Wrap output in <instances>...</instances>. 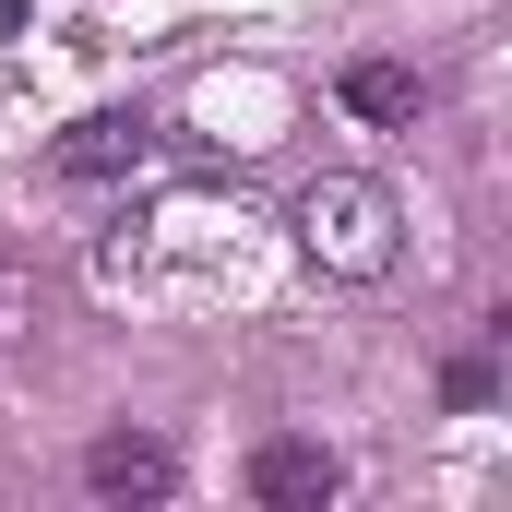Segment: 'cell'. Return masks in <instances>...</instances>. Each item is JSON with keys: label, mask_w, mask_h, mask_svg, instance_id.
Here are the masks:
<instances>
[{"label": "cell", "mask_w": 512, "mask_h": 512, "mask_svg": "<svg viewBox=\"0 0 512 512\" xmlns=\"http://www.w3.org/2000/svg\"><path fill=\"white\" fill-rule=\"evenodd\" d=\"M298 251L322 262V274H346V286H370V274H393V251H405V215H393L382 179H358V167H322L310 191H298Z\"/></svg>", "instance_id": "1"}, {"label": "cell", "mask_w": 512, "mask_h": 512, "mask_svg": "<svg viewBox=\"0 0 512 512\" xmlns=\"http://www.w3.org/2000/svg\"><path fill=\"white\" fill-rule=\"evenodd\" d=\"M143 155H155V120H131V108H96V120H72L60 143H48L60 179H131Z\"/></svg>", "instance_id": "2"}, {"label": "cell", "mask_w": 512, "mask_h": 512, "mask_svg": "<svg viewBox=\"0 0 512 512\" xmlns=\"http://www.w3.org/2000/svg\"><path fill=\"white\" fill-rule=\"evenodd\" d=\"M84 489H96V501H167V489H179V453H167L155 429H108V441L84 453Z\"/></svg>", "instance_id": "3"}, {"label": "cell", "mask_w": 512, "mask_h": 512, "mask_svg": "<svg viewBox=\"0 0 512 512\" xmlns=\"http://www.w3.org/2000/svg\"><path fill=\"white\" fill-rule=\"evenodd\" d=\"M334 489H346V465H334L322 441H262L251 453V501L262 512H322Z\"/></svg>", "instance_id": "4"}, {"label": "cell", "mask_w": 512, "mask_h": 512, "mask_svg": "<svg viewBox=\"0 0 512 512\" xmlns=\"http://www.w3.org/2000/svg\"><path fill=\"white\" fill-rule=\"evenodd\" d=\"M346 108L370 131H417V108H429V84L405 72V60H346Z\"/></svg>", "instance_id": "5"}]
</instances>
